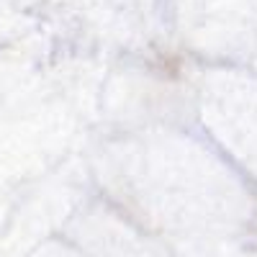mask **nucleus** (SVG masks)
I'll use <instances>...</instances> for the list:
<instances>
[]
</instances>
